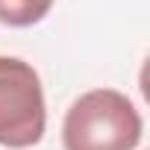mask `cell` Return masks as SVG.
<instances>
[{"mask_svg":"<svg viewBox=\"0 0 150 150\" xmlns=\"http://www.w3.org/2000/svg\"><path fill=\"white\" fill-rule=\"evenodd\" d=\"M53 6V0H0V24L6 27H33Z\"/></svg>","mask_w":150,"mask_h":150,"instance_id":"cell-3","label":"cell"},{"mask_svg":"<svg viewBox=\"0 0 150 150\" xmlns=\"http://www.w3.org/2000/svg\"><path fill=\"white\" fill-rule=\"evenodd\" d=\"M47 109L38 71L18 59L0 56V144L9 150L33 147L44 138Z\"/></svg>","mask_w":150,"mask_h":150,"instance_id":"cell-2","label":"cell"},{"mask_svg":"<svg viewBox=\"0 0 150 150\" xmlns=\"http://www.w3.org/2000/svg\"><path fill=\"white\" fill-rule=\"evenodd\" d=\"M141 115L115 88H91L71 103L62 124L65 150H135Z\"/></svg>","mask_w":150,"mask_h":150,"instance_id":"cell-1","label":"cell"}]
</instances>
